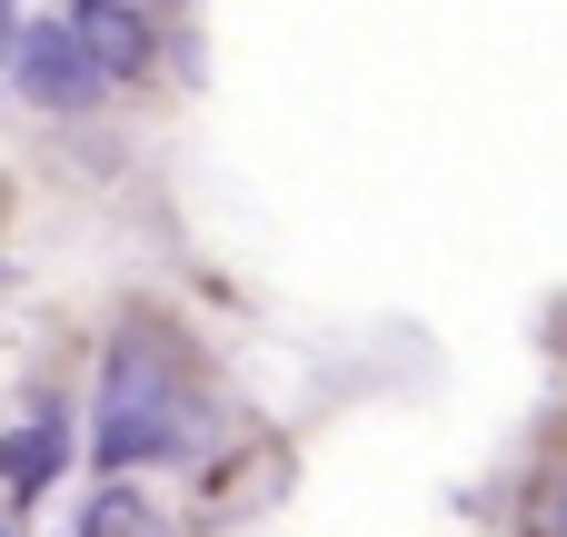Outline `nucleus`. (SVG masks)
I'll list each match as a JSON object with an SVG mask.
<instances>
[{
	"instance_id": "7ed1b4c3",
	"label": "nucleus",
	"mask_w": 567,
	"mask_h": 537,
	"mask_svg": "<svg viewBox=\"0 0 567 537\" xmlns=\"http://www.w3.org/2000/svg\"><path fill=\"white\" fill-rule=\"evenodd\" d=\"M70 30H80V50L100 60V80H140V70H150V40H159V20H150V10H120V0H80Z\"/></svg>"
},
{
	"instance_id": "423d86ee",
	"label": "nucleus",
	"mask_w": 567,
	"mask_h": 537,
	"mask_svg": "<svg viewBox=\"0 0 567 537\" xmlns=\"http://www.w3.org/2000/svg\"><path fill=\"white\" fill-rule=\"evenodd\" d=\"M538 537H567V478L548 488V498H538Z\"/></svg>"
},
{
	"instance_id": "f03ea898",
	"label": "nucleus",
	"mask_w": 567,
	"mask_h": 537,
	"mask_svg": "<svg viewBox=\"0 0 567 537\" xmlns=\"http://www.w3.org/2000/svg\"><path fill=\"white\" fill-rule=\"evenodd\" d=\"M10 80H20V100H30V110H50V120H80V110H100V100H110V80H100V60L80 50L70 10H50V20H30V30H20Z\"/></svg>"
},
{
	"instance_id": "20e7f679",
	"label": "nucleus",
	"mask_w": 567,
	"mask_h": 537,
	"mask_svg": "<svg viewBox=\"0 0 567 537\" xmlns=\"http://www.w3.org/2000/svg\"><path fill=\"white\" fill-rule=\"evenodd\" d=\"M60 468H70V419H60V409H40V419H20V428L0 438V488H10L20 508H30Z\"/></svg>"
},
{
	"instance_id": "39448f33",
	"label": "nucleus",
	"mask_w": 567,
	"mask_h": 537,
	"mask_svg": "<svg viewBox=\"0 0 567 537\" xmlns=\"http://www.w3.org/2000/svg\"><path fill=\"white\" fill-rule=\"evenodd\" d=\"M150 528H159V518L140 508V488H130V478H110V488L90 498V518H80V537H150Z\"/></svg>"
},
{
	"instance_id": "0eeeda50",
	"label": "nucleus",
	"mask_w": 567,
	"mask_h": 537,
	"mask_svg": "<svg viewBox=\"0 0 567 537\" xmlns=\"http://www.w3.org/2000/svg\"><path fill=\"white\" fill-rule=\"evenodd\" d=\"M20 30H30V20H20V10H0V80H10V60H20Z\"/></svg>"
},
{
	"instance_id": "6e6552de",
	"label": "nucleus",
	"mask_w": 567,
	"mask_h": 537,
	"mask_svg": "<svg viewBox=\"0 0 567 537\" xmlns=\"http://www.w3.org/2000/svg\"><path fill=\"white\" fill-rule=\"evenodd\" d=\"M0 537H20V528H10V518H0Z\"/></svg>"
},
{
	"instance_id": "f257e3e1",
	"label": "nucleus",
	"mask_w": 567,
	"mask_h": 537,
	"mask_svg": "<svg viewBox=\"0 0 567 537\" xmlns=\"http://www.w3.org/2000/svg\"><path fill=\"white\" fill-rule=\"evenodd\" d=\"M219 438V409L199 389V359L159 329V319H130L100 359V409H90V458L100 478H130V468H179Z\"/></svg>"
}]
</instances>
